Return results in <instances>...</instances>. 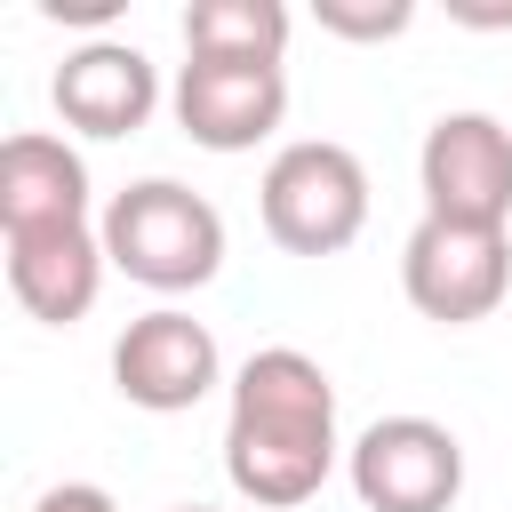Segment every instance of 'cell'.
I'll return each instance as SVG.
<instances>
[{
	"label": "cell",
	"mask_w": 512,
	"mask_h": 512,
	"mask_svg": "<svg viewBox=\"0 0 512 512\" xmlns=\"http://www.w3.org/2000/svg\"><path fill=\"white\" fill-rule=\"evenodd\" d=\"M336 384L312 352L264 344L232 368V408H224V480L256 512L312 504L336 472Z\"/></svg>",
	"instance_id": "6da1fadb"
},
{
	"label": "cell",
	"mask_w": 512,
	"mask_h": 512,
	"mask_svg": "<svg viewBox=\"0 0 512 512\" xmlns=\"http://www.w3.org/2000/svg\"><path fill=\"white\" fill-rule=\"evenodd\" d=\"M112 272H128L152 296H192L224 272V216L208 192L176 184V176H136L104 200L96 216Z\"/></svg>",
	"instance_id": "7a4b0ae2"
},
{
	"label": "cell",
	"mask_w": 512,
	"mask_h": 512,
	"mask_svg": "<svg viewBox=\"0 0 512 512\" xmlns=\"http://www.w3.org/2000/svg\"><path fill=\"white\" fill-rule=\"evenodd\" d=\"M264 232L288 256H344L368 232V168L352 144L336 136H296L272 152L264 184H256Z\"/></svg>",
	"instance_id": "3957f363"
},
{
	"label": "cell",
	"mask_w": 512,
	"mask_h": 512,
	"mask_svg": "<svg viewBox=\"0 0 512 512\" xmlns=\"http://www.w3.org/2000/svg\"><path fill=\"white\" fill-rule=\"evenodd\" d=\"M416 192L440 224L512 232V128L496 112H440L416 152Z\"/></svg>",
	"instance_id": "277c9868"
},
{
	"label": "cell",
	"mask_w": 512,
	"mask_h": 512,
	"mask_svg": "<svg viewBox=\"0 0 512 512\" xmlns=\"http://www.w3.org/2000/svg\"><path fill=\"white\" fill-rule=\"evenodd\" d=\"M400 296L440 328L488 320L512 296V232H472V224L416 216V232L400 240Z\"/></svg>",
	"instance_id": "5b68a950"
},
{
	"label": "cell",
	"mask_w": 512,
	"mask_h": 512,
	"mask_svg": "<svg viewBox=\"0 0 512 512\" xmlns=\"http://www.w3.org/2000/svg\"><path fill=\"white\" fill-rule=\"evenodd\" d=\"M344 480L368 512H456L464 440L440 416H376L344 448Z\"/></svg>",
	"instance_id": "8992f818"
},
{
	"label": "cell",
	"mask_w": 512,
	"mask_h": 512,
	"mask_svg": "<svg viewBox=\"0 0 512 512\" xmlns=\"http://www.w3.org/2000/svg\"><path fill=\"white\" fill-rule=\"evenodd\" d=\"M216 384H224V352H216L208 320H192L176 304L136 312L120 328V344H112V392L128 408H144V416H184Z\"/></svg>",
	"instance_id": "52a82bcc"
},
{
	"label": "cell",
	"mask_w": 512,
	"mask_h": 512,
	"mask_svg": "<svg viewBox=\"0 0 512 512\" xmlns=\"http://www.w3.org/2000/svg\"><path fill=\"white\" fill-rule=\"evenodd\" d=\"M168 112H176V128L200 152H256L288 120V72L280 64H208V56H184L176 88H168Z\"/></svg>",
	"instance_id": "ba28073f"
},
{
	"label": "cell",
	"mask_w": 512,
	"mask_h": 512,
	"mask_svg": "<svg viewBox=\"0 0 512 512\" xmlns=\"http://www.w3.org/2000/svg\"><path fill=\"white\" fill-rule=\"evenodd\" d=\"M48 96H56V120H64L72 136L120 144V136H136V128L160 112V64H152L136 40L96 32V40H80V48L56 64Z\"/></svg>",
	"instance_id": "9c48e42d"
},
{
	"label": "cell",
	"mask_w": 512,
	"mask_h": 512,
	"mask_svg": "<svg viewBox=\"0 0 512 512\" xmlns=\"http://www.w3.org/2000/svg\"><path fill=\"white\" fill-rule=\"evenodd\" d=\"M104 272H112V256H104V232H96V224L16 232V240H8V296H16L32 320H48V328L88 320Z\"/></svg>",
	"instance_id": "30bf717a"
},
{
	"label": "cell",
	"mask_w": 512,
	"mask_h": 512,
	"mask_svg": "<svg viewBox=\"0 0 512 512\" xmlns=\"http://www.w3.org/2000/svg\"><path fill=\"white\" fill-rule=\"evenodd\" d=\"M88 224V160L48 136V128H16L0 144V232H64Z\"/></svg>",
	"instance_id": "8fae6325"
},
{
	"label": "cell",
	"mask_w": 512,
	"mask_h": 512,
	"mask_svg": "<svg viewBox=\"0 0 512 512\" xmlns=\"http://www.w3.org/2000/svg\"><path fill=\"white\" fill-rule=\"evenodd\" d=\"M296 16L280 0H192L184 8V56L208 64H280Z\"/></svg>",
	"instance_id": "7c38bea8"
},
{
	"label": "cell",
	"mask_w": 512,
	"mask_h": 512,
	"mask_svg": "<svg viewBox=\"0 0 512 512\" xmlns=\"http://www.w3.org/2000/svg\"><path fill=\"white\" fill-rule=\"evenodd\" d=\"M312 16L336 40H400L416 24V0H312Z\"/></svg>",
	"instance_id": "4fadbf2b"
},
{
	"label": "cell",
	"mask_w": 512,
	"mask_h": 512,
	"mask_svg": "<svg viewBox=\"0 0 512 512\" xmlns=\"http://www.w3.org/2000/svg\"><path fill=\"white\" fill-rule=\"evenodd\" d=\"M32 512H120V504H112L96 480H56V488H48Z\"/></svg>",
	"instance_id": "5bb4252c"
},
{
	"label": "cell",
	"mask_w": 512,
	"mask_h": 512,
	"mask_svg": "<svg viewBox=\"0 0 512 512\" xmlns=\"http://www.w3.org/2000/svg\"><path fill=\"white\" fill-rule=\"evenodd\" d=\"M40 16H56V24H64V16H72V24H112L120 0H40Z\"/></svg>",
	"instance_id": "9a60e30c"
},
{
	"label": "cell",
	"mask_w": 512,
	"mask_h": 512,
	"mask_svg": "<svg viewBox=\"0 0 512 512\" xmlns=\"http://www.w3.org/2000/svg\"><path fill=\"white\" fill-rule=\"evenodd\" d=\"M176 512H216V504H176Z\"/></svg>",
	"instance_id": "2e32d148"
}]
</instances>
